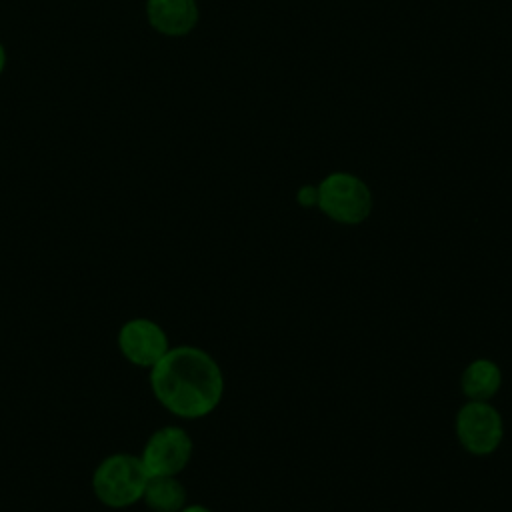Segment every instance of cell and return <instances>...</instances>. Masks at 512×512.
<instances>
[{
    "mask_svg": "<svg viewBox=\"0 0 512 512\" xmlns=\"http://www.w3.org/2000/svg\"><path fill=\"white\" fill-rule=\"evenodd\" d=\"M150 390L170 414L196 420L220 404L224 374L206 350L182 344L170 348L150 368Z\"/></svg>",
    "mask_w": 512,
    "mask_h": 512,
    "instance_id": "cell-1",
    "label": "cell"
},
{
    "mask_svg": "<svg viewBox=\"0 0 512 512\" xmlns=\"http://www.w3.org/2000/svg\"><path fill=\"white\" fill-rule=\"evenodd\" d=\"M148 478L140 456L116 452L94 468L92 492L106 508L120 510L142 500Z\"/></svg>",
    "mask_w": 512,
    "mask_h": 512,
    "instance_id": "cell-2",
    "label": "cell"
},
{
    "mask_svg": "<svg viewBox=\"0 0 512 512\" xmlns=\"http://www.w3.org/2000/svg\"><path fill=\"white\" fill-rule=\"evenodd\" d=\"M316 206L330 220L340 224H360L372 212V192L364 180L350 172H332L316 186Z\"/></svg>",
    "mask_w": 512,
    "mask_h": 512,
    "instance_id": "cell-3",
    "label": "cell"
},
{
    "mask_svg": "<svg viewBox=\"0 0 512 512\" xmlns=\"http://www.w3.org/2000/svg\"><path fill=\"white\" fill-rule=\"evenodd\" d=\"M460 446L472 456H488L498 450L504 438L502 414L484 400H468L454 422Z\"/></svg>",
    "mask_w": 512,
    "mask_h": 512,
    "instance_id": "cell-4",
    "label": "cell"
},
{
    "mask_svg": "<svg viewBox=\"0 0 512 512\" xmlns=\"http://www.w3.org/2000/svg\"><path fill=\"white\" fill-rule=\"evenodd\" d=\"M192 438L180 426H164L146 440L140 460L148 476H178L192 458Z\"/></svg>",
    "mask_w": 512,
    "mask_h": 512,
    "instance_id": "cell-5",
    "label": "cell"
},
{
    "mask_svg": "<svg viewBox=\"0 0 512 512\" xmlns=\"http://www.w3.org/2000/svg\"><path fill=\"white\" fill-rule=\"evenodd\" d=\"M120 354L138 368H152L168 350L164 328L150 318H132L118 330Z\"/></svg>",
    "mask_w": 512,
    "mask_h": 512,
    "instance_id": "cell-6",
    "label": "cell"
},
{
    "mask_svg": "<svg viewBox=\"0 0 512 512\" xmlns=\"http://www.w3.org/2000/svg\"><path fill=\"white\" fill-rule=\"evenodd\" d=\"M146 18L158 34L180 38L194 30L200 12L196 0H146Z\"/></svg>",
    "mask_w": 512,
    "mask_h": 512,
    "instance_id": "cell-7",
    "label": "cell"
},
{
    "mask_svg": "<svg viewBox=\"0 0 512 512\" xmlns=\"http://www.w3.org/2000/svg\"><path fill=\"white\" fill-rule=\"evenodd\" d=\"M500 386L502 370L494 360L488 358L472 360L460 376V388L468 400L490 402L498 394Z\"/></svg>",
    "mask_w": 512,
    "mask_h": 512,
    "instance_id": "cell-8",
    "label": "cell"
},
{
    "mask_svg": "<svg viewBox=\"0 0 512 512\" xmlns=\"http://www.w3.org/2000/svg\"><path fill=\"white\" fill-rule=\"evenodd\" d=\"M142 500L152 512H180L186 506V488L176 476H150Z\"/></svg>",
    "mask_w": 512,
    "mask_h": 512,
    "instance_id": "cell-9",
    "label": "cell"
},
{
    "mask_svg": "<svg viewBox=\"0 0 512 512\" xmlns=\"http://www.w3.org/2000/svg\"><path fill=\"white\" fill-rule=\"evenodd\" d=\"M296 200H298V204L300 206H304V208H310V206H316V202H318V188L316 186H302L300 190H298V194H296Z\"/></svg>",
    "mask_w": 512,
    "mask_h": 512,
    "instance_id": "cell-10",
    "label": "cell"
},
{
    "mask_svg": "<svg viewBox=\"0 0 512 512\" xmlns=\"http://www.w3.org/2000/svg\"><path fill=\"white\" fill-rule=\"evenodd\" d=\"M180 512H212V510L206 508V506H202V504H188V506H184Z\"/></svg>",
    "mask_w": 512,
    "mask_h": 512,
    "instance_id": "cell-11",
    "label": "cell"
},
{
    "mask_svg": "<svg viewBox=\"0 0 512 512\" xmlns=\"http://www.w3.org/2000/svg\"><path fill=\"white\" fill-rule=\"evenodd\" d=\"M4 68H6V50H4V46L0 42V74L4 72Z\"/></svg>",
    "mask_w": 512,
    "mask_h": 512,
    "instance_id": "cell-12",
    "label": "cell"
}]
</instances>
